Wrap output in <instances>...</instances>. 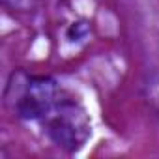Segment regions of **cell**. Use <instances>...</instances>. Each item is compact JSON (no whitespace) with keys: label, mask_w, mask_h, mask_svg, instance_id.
Segmentation results:
<instances>
[{"label":"cell","mask_w":159,"mask_h":159,"mask_svg":"<svg viewBox=\"0 0 159 159\" xmlns=\"http://www.w3.org/2000/svg\"><path fill=\"white\" fill-rule=\"evenodd\" d=\"M41 124L45 125L49 139L66 152L81 150L92 135V124L84 107L66 94Z\"/></svg>","instance_id":"cell-1"},{"label":"cell","mask_w":159,"mask_h":159,"mask_svg":"<svg viewBox=\"0 0 159 159\" xmlns=\"http://www.w3.org/2000/svg\"><path fill=\"white\" fill-rule=\"evenodd\" d=\"M64 92L60 84L51 77L34 75L28 77L19 96L13 98L15 112L23 120H38L41 122L62 99Z\"/></svg>","instance_id":"cell-2"},{"label":"cell","mask_w":159,"mask_h":159,"mask_svg":"<svg viewBox=\"0 0 159 159\" xmlns=\"http://www.w3.org/2000/svg\"><path fill=\"white\" fill-rule=\"evenodd\" d=\"M148 101L159 116V73L153 75V79L148 83Z\"/></svg>","instance_id":"cell-3"},{"label":"cell","mask_w":159,"mask_h":159,"mask_svg":"<svg viewBox=\"0 0 159 159\" xmlns=\"http://www.w3.org/2000/svg\"><path fill=\"white\" fill-rule=\"evenodd\" d=\"M2 4L11 11H32L38 6V0H2Z\"/></svg>","instance_id":"cell-4"}]
</instances>
